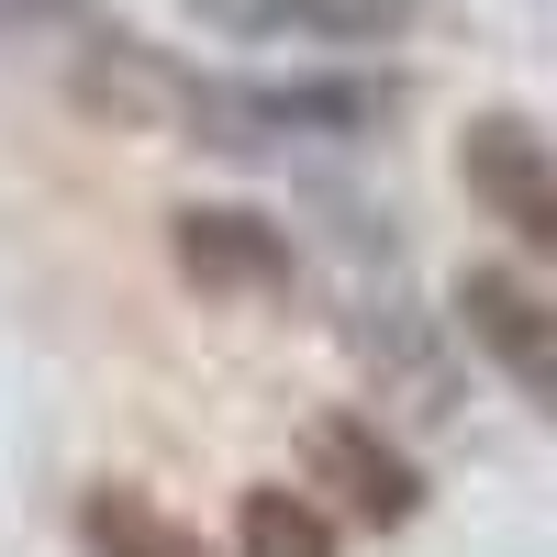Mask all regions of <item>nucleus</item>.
I'll return each instance as SVG.
<instances>
[{"label":"nucleus","instance_id":"f257e3e1","mask_svg":"<svg viewBox=\"0 0 557 557\" xmlns=\"http://www.w3.org/2000/svg\"><path fill=\"white\" fill-rule=\"evenodd\" d=\"M391 123V78H212L190 89V134L223 157H268V146H357Z\"/></svg>","mask_w":557,"mask_h":557},{"label":"nucleus","instance_id":"f03ea898","mask_svg":"<svg viewBox=\"0 0 557 557\" xmlns=\"http://www.w3.org/2000/svg\"><path fill=\"white\" fill-rule=\"evenodd\" d=\"M457 190H469L491 223H513V235L557 268V146L524 112H480L457 134Z\"/></svg>","mask_w":557,"mask_h":557},{"label":"nucleus","instance_id":"7ed1b4c3","mask_svg":"<svg viewBox=\"0 0 557 557\" xmlns=\"http://www.w3.org/2000/svg\"><path fill=\"white\" fill-rule=\"evenodd\" d=\"M168 257H178V278H201L212 301H278V290L301 278L290 235H278L268 212H246V201H190V212H168Z\"/></svg>","mask_w":557,"mask_h":557},{"label":"nucleus","instance_id":"20e7f679","mask_svg":"<svg viewBox=\"0 0 557 557\" xmlns=\"http://www.w3.org/2000/svg\"><path fill=\"white\" fill-rule=\"evenodd\" d=\"M190 89H201V67H178L146 34H89L67 67V101L123 123V134H190Z\"/></svg>","mask_w":557,"mask_h":557},{"label":"nucleus","instance_id":"39448f33","mask_svg":"<svg viewBox=\"0 0 557 557\" xmlns=\"http://www.w3.org/2000/svg\"><path fill=\"white\" fill-rule=\"evenodd\" d=\"M457 335H469L535 412H557V301L524 290L513 268H469L457 278Z\"/></svg>","mask_w":557,"mask_h":557},{"label":"nucleus","instance_id":"423d86ee","mask_svg":"<svg viewBox=\"0 0 557 557\" xmlns=\"http://www.w3.org/2000/svg\"><path fill=\"white\" fill-rule=\"evenodd\" d=\"M312 491H335L368 535H401L412 513H424V469H412L368 412H323L312 424Z\"/></svg>","mask_w":557,"mask_h":557},{"label":"nucleus","instance_id":"0eeeda50","mask_svg":"<svg viewBox=\"0 0 557 557\" xmlns=\"http://www.w3.org/2000/svg\"><path fill=\"white\" fill-rule=\"evenodd\" d=\"M201 34L223 45H401L412 34V0H201Z\"/></svg>","mask_w":557,"mask_h":557},{"label":"nucleus","instance_id":"6e6552de","mask_svg":"<svg viewBox=\"0 0 557 557\" xmlns=\"http://www.w3.org/2000/svg\"><path fill=\"white\" fill-rule=\"evenodd\" d=\"M78 546H89V557H212L178 513H157L146 491H112V480L78 502Z\"/></svg>","mask_w":557,"mask_h":557},{"label":"nucleus","instance_id":"1a4fd4ad","mask_svg":"<svg viewBox=\"0 0 557 557\" xmlns=\"http://www.w3.org/2000/svg\"><path fill=\"white\" fill-rule=\"evenodd\" d=\"M235 557H335V513H323L312 491H246L235 513Z\"/></svg>","mask_w":557,"mask_h":557}]
</instances>
